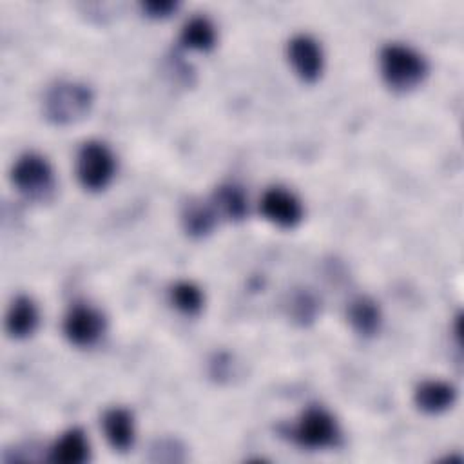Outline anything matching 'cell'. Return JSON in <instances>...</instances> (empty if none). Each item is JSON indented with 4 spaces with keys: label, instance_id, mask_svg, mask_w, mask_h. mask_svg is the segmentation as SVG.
<instances>
[{
    "label": "cell",
    "instance_id": "obj_1",
    "mask_svg": "<svg viewBox=\"0 0 464 464\" xmlns=\"http://www.w3.org/2000/svg\"><path fill=\"white\" fill-rule=\"evenodd\" d=\"M379 71L382 82L395 92L417 89L428 76V60L411 45L386 44L379 53Z\"/></svg>",
    "mask_w": 464,
    "mask_h": 464
},
{
    "label": "cell",
    "instance_id": "obj_2",
    "mask_svg": "<svg viewBox=\"0 0 464 464\" xmlns=\"http://www.w3.org/2000/svg\"><path fill=\"white\" fill-rule=\"evenodd\" d=\"M92 102L91 87L74 80H60L44 96V114L54 125H72L89 114Z\"/></svg>",
    "mask_w": 464,
    "mask_h": 464
},
{
    "label": "cell",
    "instance_id": "obj_3",
    "mask_svg": "<svg viewBox=\"0 0 464 464\" xmlns=\"http://www.w3.org/2000/svg\"><path fill=\"white\" fill-rule=\"evenodd\" d=\"M14 188L29 201H49L56 190V176L51 163L38 152L22 154L11 170Z\"/></svg>",
    "mask_w": 464,
    "mask_h": 464
},
{
    "label": "cell",
    "instance_id": "obj_4",
    "mask_svg": "<svg viewBox=\"0 0 464 464\" xmlns=\"http://www.w3.org/2000/svg\"><path fill=\"white\" fill-rule=\"evenodd\" d=\"M292 440L310 451L335 448L341 442V428L335 417L323 406H308L290 430Z\"/></svg>",
    "mask_w": 464,
    "mask_h": 464
},
{
    "label": "cell",
    "instance_id": "obj_5",
    "mask_svg": "<svg viewBox=\"0 0 464 464\" xmlns=\"http://www.w3.org/2000/svg\"><path fill=\"white\" fill-rule=\"evenodd\" d=\"M78 183L89 192H100L111 185L116 174L114 152L98 140L85 141L76 154Z\"/></svg>",
    "mask_w": 464,
    "mask_h": 464
},
{
    "label": "cell",
    "instance_id": "obj_6",
    "mask_svg": "<svg viewBox=\"0 0 464 464\" xmlns=\"http://www.w3.org/2000/svg\"><path fill=\"white\" fill-rule=\"evenodd\" d=\"M105 328V315L87 303H74L63 317V335L78 348H91L98 344Z\"/></svg>",
    "mask_w": 464,
    "mask_h": 464
},
{
    "label": "cell",
    "instance_id": "obj_7",
    "mask_svg": "<svg viewBox=\"0 0 464 464\" xmlns=\"http://www.w3.org/2000/svg\"><path fill=\"white\" fill-rule=\"evenodd\" d=\"M259 210L266 221L279 228H295L304 216L301 199L290 188L281 185L268 187L263 192L259 199Z\"/></svg>",
    "mask_w": 464,
    "mask_h": 464
},
{
    "label": "cell",
    "instance_id": "obj_8",
    "mask_svg": "<svg viewBox=\"0 0 464 464\" xmlns=\"http://www.w3.org/2000/svg\"><path fill=\"white\" fill-rule=\"evenodd\" d=\"M286 58L303 82L314 83L324 71V53L321 44L310 34H295L286 44Z\"/></svg>",
    "mask_w": 464,
    "mask_h": 464
},
{
    "label": "cell",
    "instance_id": "obj_9",
    "mask_svg": "<svg viewBox=\"0 0 464 464\" xmlns=\"http://www.w3.org/2000/svg\"><path fill=\"white\" fill-rule=\"evenodd\" d=\"M457 401V388L440 379H426L413 392L415 406L426 415H440Z\"/></svg>",
    "mask_w": 464,
    "mask_h": 464
},
{
    "label": "cell",
    "instance_id": "obj_10",
    "mask_svg": "<svg viewBox=\"0 0 464 464\" xmlns=\"http://www.w3.org/2000/svg\"><path fill=\"white\" fill-rule=\"evenodd\" d=\"M102 430L114 451L125 453L134 446L136 440V428H134V415L130 410L123 406L109 408L102 417Z\"/></svg>",
    "mask_w": 464,
    "mask_h": 464
},
{
    "label": "cell",
    "instance_id": "obj_11",
    "mask_svg": "<svg viewBox=\"0 0 464 464\" xmlns=\"http://www.w3.org/2000/svg\"><path fill=\"white\" fill-rule=\"evenodd\" d=\"M91 459L89 439L83 430L71 428L63 431L49 448V460L60 464H83Z\"/></svg>",
    "mask_w": 464,
    "mask_h": 464
},
{
    "label": "cell",
    "instance_id": "obj_12",
    "mask_svg": "<svg viewBox=\"0 0 464 464\" xmlns=\"http://www.w3.org/2000/svg\"><path fill=\"white\" fill-rule=\"evenodd\" d=\"M40 323L36 303L29 295H18L13 299L7 315L5 330L13 339H27L34 334Z\"/></svg>",
    "mask_w": 464,
    "mask_h": 464
},
{
    "label": "cell",
    "instance_id": "obj_13",
    "mask_svg": "<svg viewBox=\"0 0 464 464\" xmlns=\"http://www.w3.org/2000/svg\"><path fill=\"white\" fill-rule=\"evenodd\" d=\"M348 323L361 337H373L381 330L382 312L372 297L359 295L348 304Z\"/></svg>",
    "mask_w": 464,
    "mask_h": 464
},
{
    "label": "cell",
    "instance_id": "obj_14",
    "mask_svg": "<svg viewBox=\"0 0 464 464\" xmlns=\"http://www.w3.org/2000/svg\"><path fill=\"white\" fill-rule=\"evenodd\" d=\"M218 223V212L210 201L190 199L181 212L183 230L196 239L208 236Z\"/></svg>",
    "mask_w": 464,
    "mask_h": 464
},
{
    "label": "cell",
    "instance_id": "obj_15",
    "mask_svg": "<svg viewBox=\"0 0 464 464\" xmlns=\"http://www.w3.org/2000/svg\"><path fill=\"white\" fill-rule=\"evenodd\" d=\"M212 207L216 208L218 216H223L230 221H241L248 214V201L245 190L236 183H223L216 187L212 198Z\"/></svg>",
    "mask_w": 464,
    "mask_h": 464
},
{
    "label": "cell",
    "instance_id": "obj_16",
    "mask_svg": "<svg viewBox=\"0 0 464 464\" xmlns=\"http://www.w3.org/2000/svg\"><path fill=\"white\" fill-rule=\"evenodd\" d=\"M216 27L210 22V18L203 16V14H194L190 16L183 27H181V34L179 40L183 44V47L192 49V51H210L216 45Z\"/></svg>",
    "mask_w": 464,
    "mask_h": 464
},
{
    "label": "cell",
    "instance_id": "obj_17",
    "mask_svg": "<svg viewBox=\"0 0 464 464\" xmlns=\"http://www.w3.org/2000/svg\"><path fill=\"white\" fill-rule=\"evenodd\" d=\"M170 304L183 315H198L203 310L205 295L192 281H178L169 290Z\"/></svg>",
    "mask_w": 464,
    "mask_h": 464
},
{
    "label": "cell",
    "instance_id": "obj_18",
    "mask_svg": "<svg viewBox=\"0 0 464 464\" xmlns=\"http://www.w3.org/2000/svg\"><path fill=\"white\" fill-rule=\"evenodd\" d=\"M290 314L299 324H306L317 315V301L308 292H297L290 303Z\"/></svg>",
    "mask_w": 464,
    "mask_h": 464
},
{
    "label": "cell",
    "instance_id": "obj_19",
    "mask_svg": "<svg viewBox=\"0 0 464 464\" xmlns=\"http://www.w3.org/2000/svg\"><path fill=\"white\" fill-rule=\"evenodd\" d=\"M141 7L150 18H165L172 11H176L178 4L172 0H150V2H145Z\"/></svg>",
    "mask_w": 464,
    "mask_h": 464
}]
</instances>
